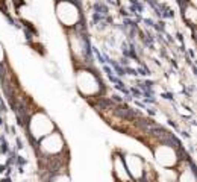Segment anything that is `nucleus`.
Instances as JSON below:
<instances>
[{
    "label": "nucleus",
    "instance_id": "obj_6",
    "mask_svg": "<svg viewBox=\"0 0 197 182\" xmlns=\"http://www.w3.org/2000/svg\"><path fill=\"white\" fill-rule=\"evenodd\" d=\"M123 163H125L126 172L132 182H141L147 176L146 170V161L137 153H125L123 155Z\"/></svg>",
    "mask_w": 197,
    "mask_h": 182
},
{
    "label": "nucleus",
    "instance_id": "obj_9",
    "mask_svg": "<svg viewBox=\"0 0 197 182\" xmlns=\"http://www.w3.org/2000/svg\"><path fill=\"white\" fill-rule=\"evenodd\" d=\"M5 61H6V52H5V47H3V44L0 43V65H2Z\"/></svg>",
    "mask_w": 197,
    "mask_h": 182
},
{
    "label": "nucleus",
    "instance_id": "obj_1",
    "mask_svg": "<svg viewBox=\"0 0 197 182\" xmlns=\"http://www.w3.org/2000/svg\"><path fill=\"white\" fill-rule=\"evenodd\" d=\"M74 79H76V88L84 99L99 97L103 93V84L100 74L87 65H80L74 68Z\"/></svg>",
    "mask_w": 197,
    "mask_h": 182
},
{
    "label": "nucleus",
    "instance_id": "obj_3",
    "mask_svg": "<svg viewBox=\"0 0 197 182\" xmlns=\"http://www.w3.org/2000/svg\"><path fill=\"white\" fill-rule=\"evenodd\" d=\"M27 130H29V135L35 141H39L44 137H47L52 132H55L56 130V125L53 123V120L49 117V114L44 109H36L35 112L29 117Z\"/></svg>",
    "mask_w": 197,
    "mask_h": 182
},
{
    "label": "nucleus",
    "instance_id": "obj_5",
    "mask_svg": "<svg viewBox=\"0 0 197 182\" xmlns=\"http://www.w3.org/2000/svg\"><path fill=\"white\" fill-rule=\"evenodd\" d=\"M150 147H152L153 156L156 158V161L161 164L164 168H168V170L178 168L180 158L173 146L165 144V143H156V144H152Z\"/></svg>",
    "mask_w": 197,
    "mask_h": 182
},
{
    "label": "nucleus",
    "instance_id": "obj_7",
    "mask_svg": "<svg viewBox=\"0 0 197 182\" xmlns=\"http://www.w3.org/2000/svg\"><path fill=\"white\" fill-rule=\"evenodd\" d=\"M178 182H196V173H194V167L191 164H185V167L179 170V176Z\"/></svg>",
    "mask_w": 197,
    "mask_h": 182
},
{
    "label": "nucleus",
    "instance_id": "obj_8",
    "mask_svg": "<svg viewBox=\"0 0 197 182\" xmlns=\"http://www.w3.org/2000/svg\"><path fill=\"white\" fill-rule=\"evenodd\" d=\"M50 182H70V176H68V173L65 172H56L52 175V178H50Z\"/></svg>",
    "mask_w": 197,
    "mask_h": 182
},
{
    "label": "nucleus",
    "instance_id": "obj_4",
    "mask_svg": "<svg viewBox=\"0 0 197 182\" xmlns=\"http://www.w3.org/2000/svg\"><path fill=\"white\" fill-rule=\"evenodd\" d=\"M38 147H39V155L43 158L55 161L64 155V152L67 150V143H65V138L62 137V134L56 129L50 135L39 140Z\"/></svg>",
    "mask_w": 197,
    "mask_h": 182
},
{
    "label": "nucleus",
    "instance_id": "obj_2",
    "mask_svg": "<svg viewBox=\"0 0 197 182\" xmlns=\"http://www.w3.org/2000/svg\"><path fill=\"white\" fill-rule=\"evenodd\" d=\"M55 14L59 24L67 31H77V26L82 23V12L79 6L72 2H56L55 3Z\"/></svg>",
    "mask_w": 197,
    "mask_h": 182
}]
</instances>
